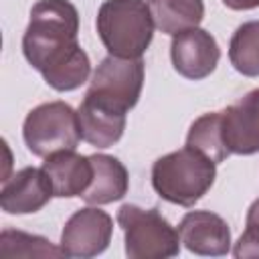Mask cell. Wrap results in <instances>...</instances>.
Instances as JSON below:
<instances>
[{"mask_svg":"<svg viewBox=\"0 0 259 259\" xmlns=\"http://www.w3.org/2000/svg\"><path fill=\"white\" fill-rule=\"evenodd\" d=\"M77 34L79 12L69 0H38L30 8L22 53L55 91H75L89 79V55Z\"/></svg>","mask_w":259,"mask_h":259,"instance_id":"cell-1","label":"cell"},{"mask_svg":"<svg viewBox=\"0 0 259 259\" xmlns=\"http://www.w3.org/2000/svg\"><path fill=\"white\" fill-rule=\"evenodd\" d=\"M217 164L202 152L184 146L158 158L152 166V186L168 202L194 206L214 184Z\"/></svg>","mask_w":259,"mask_h":259,"instance_id":"cell-2","label":"cell"},{"mask_svg":"<svg viewBox=\"0 0 259 259\" xmlns=\"http://www.w3.org/2000/svg\"><path fill=\"white\" fill-rule=\"evenodd\" d=\"M95 26L107 53L123 59H142L156 28L146 0H105Z\"/></svg>","mask_w":259,"mask_h":259,"instance_id":"cell-3","label":"cell"},{"mask_svg":"<svg viewBox=\"0 0 259 259\" xmlns=\"http://www.w3.org/2000/svg\"><path fill=\"white\" fill-rule=\"evenodd\" d=\"M117 223L123 231L130 259H168L180 253L178 229L158 208L146 210L136 204H123L117 210Z\"/></svg>","mask_w":259,"mask_h":259,"instance_id":"cell-4","label":"cell"},{"mask_svg":"<svg viewBox=\"0 0 259 259\" xmlns=\"http://www.w3.org/2000/svg\"><path fill=\"white\" fill-rule=\"evenodd\" d=\"M22 138L26 148L40 158L61 150H75L79 146L81 127L77 111L65 101H49L28 111Z\"/></svg>","mask_w":259,"mask_h":259,"instance_id":"cell-5","label":"cell"},{"mask_svg":"<svg viewBox=\"0 0 259 259\" xmlns=\"http://www.w3.org/2000/svg\"><path fill=\"white\" fill-rule=\"evenodd\" d=\"M144 87V61L107 55L93 71L85 97L127 113Z\"/></svg>","mask_w":259,"mask_h":259,"instance_id":"cell-6","label":"cell"},{"mask_svg":"<svg viewBox=\"0 0 259 259\" xmlns=\"http://www.w3.org/2000/svg\"><path fill=\"white\" fill-rule=\"evenodd\" d=\"M113 221L111 217L93 206H85L71 214L61 233V249L65 257L89 259L101 255L111 241Z\"/></svg>","mask_w":259,"mask_h":259,"instance_id":"cell-7","label":"cell"},{"mask_svg":"<svg viewBox=\"0 0 259 259\" xmlns=\"http://www.w3.org/2000/svg\"><path fill=\"white\" fill-rule=\"evenodd\" d=\"M170 59L178 75L190 81H200L217 69L221 49L208 30L194 26L172 36Z\"/></svg>","mask_w":259,"mask_h":259,"instance_id":"cell-8","label":"cell"},{"mask_svg":"<svg viewBox=\"0 0 259 259\" xmlns=\"http://www.w3.org/2000/svg\"><path fill=\"white\" fill-rule=\"evenodd\" d=\"M223 140L229 154L251 156L259 152V87L251 89L221 111Z\"/></svg>","mask_w":259,"mask_h":259,"instance_id":"cell-9","label":"cell"},{"mask_svg":"<svg viewBox=\"0 0 259 259\" xmlns=\"http://www.w3.org/2000/svg\"><path fill=\"white\" fill-rule=\"evenodd\" d=\"M180 243L194 255L221 257L231 249V229L227 221L210 210H190L178 225Z\"/></svg>","mask_w":259,"mask_h":259,"instance_id":"cell-10","label":"cell"},{"mask_svg":"<svg viewBox=\"0 0 259 259\" xmlns=\"http://www.w3.org/2000/svg\"><path fill=\"white\" fill-rule=\"evenodd\" d=\"M55 196L53 184L42 168H22L6 178L0 190V206L8 214H30Z\"/></svg>","mask_w":259,"mask_h":259,"instance_id":"cell-11","label":"cell"},{"mask_svg":"<svg viewBox=\"0 0 259 259\" xmlns=\"http://www.w3.org/2000/svg\"><path fill=\"white\" fill-rule=\"evenodd\" d=\"M40 168L47 172L53 192L59 198L81 196L93 180L91 156H81L75 150H61L47 156Z\"/></svg>","mask_w":259,"mask_h":259,"instance_id":"cell-12","label":"cell"},{"mask_svg":"<svg viewBox=\"0 0 259 259\" xmlns=\"http://www.w3.org/2000/svg\"><path fill=\"white\" fill-rule=\"evenodd\" d=\"M79 127L81 138L93 148H109L117 144L125 130V115L123 111L111 109L99 101L83 97L79 109Z\"/></svg>","mask_w":259,"mask_h":259,"instance_id":"cell-13","label":"cell"},{"mask_svg":"<svg viewBox=\"0 0 259 259\" xmlns=\"http://www.w3.org/2000/svg\"><path fill=\"white\" fill-rule=\"evenodd\" d=\"M93 180L89 188L81 194V198L87 204H109L115 200H121L127 194L130 188V176L125 166L107 154H93Z\"/></svg>","mask_w":259,"mask_h":259,"instance_id":"cell-14","label":"cell"},{"mask_svg":"<svg viewBox=\"0 0 259 259\" xmlns=\"http://www.w3.org/2000/svg\"><path fill=\"white\" fill-rule=\"evenodd\" d=\"M154 24L164 34H178L194 28L204 18L202 0H148Z\"/></svg>","mask_w":259,"mask_h":259,"instance_id":"cell-15","label":"cell"},{"mask_svg":"<svg viewBox=\"0 0 259 259\" xmlns=\"http://www.w3.org/2000/svg\"><path fill=\"white\" fill-rule=\"evenodd\" d=\"M186 146L202 152L214 164L225 162L231 154L223 140L221 111H210V113H204L198 119H194L188 130V136H186Z\"/></svg>","mask_w":259,"mask_h":259,"instance_id":"cell-16","label":"cell"},{"mask_svg":"<svg viewBox=\"0 0 259 259\" xmlns=\"http://www.w3.org/2000/svg\"><path fill=\"white\" fill-rule=\"evenodd\" d=\"M229 61L245 77H259V20L243 22L231 36Z\"/></svg>","mask_w":259,"mask_h":259,"instance_id":"cell-17","label":"cell"},{"mask_svg":"<svg viewBox=\"0 0 259 259\" xmlns=\"http://www.w3.org/2000/svg\"><path fill=\"white\" fill-rule=\"evenodd\" d=\"M0 255L2 257H63V249L51 245L45 237L28 235L20 231L4 229L0 235Z\"/></svg>","mask_w":259,"mask_h":259,"instance_id":"cell-18","label":"cell"},{"mask_svg":"<svg viewBox=\"0 0 259 259\" xmlns=\"http://www.w3.org/2000/svg\"><path fill=\"white\" fill-rule=\"evenodd\" d=\"M233 255L237 259H247V257H259V225H247L239 241L235 243Z\"/></svg>","mask_w":259,"mask_h":259,"instance_id":"cell-19","label":"cell"},{"mask_svg":"<svg viewBox=\"0 0 259 259\" xmlns=\"http://www.w3.org/2000/svg\"><path fill=\"white\" fill-rule=\"evenodd\" d=\"M223 4L231 10H253L259 6V0H223Z\"/></svg>","mask_w":259,"mask_h":259,"instance_id":"cell-20","label":"cell"},{"mask_svg":"<svg viewBox=\"0 0 259 259\" xmlns=\"http://www.w3.org/2000/svg\"><path fill=\"white\" fill-rule=\"evenodd\" d=\"M247 225H259V198L247 210Z\"/></svg>","mask_w":259,"mask_h":259,"instance_id":"cell-21","label":"cell"}]
</instances>
